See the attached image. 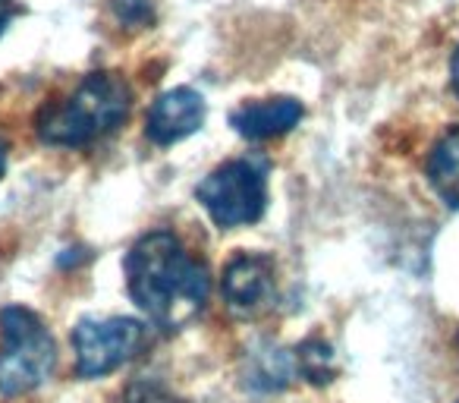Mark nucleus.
I'll list each match as a JSON object with an SVG mask.
<instances>
[{
  "instance_id": "obj_9",
  "label": "nucleus",
  "mask_w": 459,
  "mask_h": 403,
  "mask_svg": "<svg viewBox=\"0 0 459 403\" xmlns=\"http://www.w3.org/2000/svg\"><path fill=\"white\" fill-rule=\"evenodd\" d=\"M428 183L446 208H459V127L446 129L431 148Z\"/></svg>"
},
{
  "instance_id": "obj_16",
  "label": "nucleus",
  "mask_w": 459,
  "mask_h": 403,
  "mask_svg": "<svg viewBox=\"0 0 459 403\" xmlns=\"http://www.w3.org/2000/svg\"><path fill=\"white\" fill-rule=\"evenodd\" d=\"M4 171H7V145L0 142V177H4Z\"/></svg>"
},
{
  "instance_id": "obj_6",
  "label": "nucleus",
  "mask_w": 459,
  "mask_h": 403,
  "mask_svg": "<svg viewBox=\"0 0 459 403\" xmlns=\"http://www.w3.org/2000/svg\"><path fill=\"white\" fill-rule=\"evenodd\" d=\"M223 300L239 319H258L277 300L274 258L262 252H239L223 268Z\"/></svg>"
},
{
  "instance_id": "obj_5",
  "label": "nucleus",
  "mask_w": 459,
  "mask_h": 403,
  "mask_svg": "<svg viewBox=\"0 0 459 403\" xmlns=\"http://www.w3.org/2000/svg\"><path fill=\"white\" fill-rule=\"evenodd\" d=\"M145 344V325L135 319H82L73 331L76 369L82 378H101L126 365Z\"/></svg>"
},
{
  "instance_id": "obj_8",
  "label": "nucleus",
  "mask_w": 459,
  "mask_h": 403,
  "mask_svg": "<svg viewBox=\"0 0 459 403\" xmlns=\"http://www.w3.org/2000/svg\"><path fill=\"white\" fill-rule=\"evenodd\" d=\"M302 120V104L296 98H262V101H246L230 114V127L237 129L243 139L262 142L283 136Z\"/></svg>"
},
{
  "instance_id": "obj_17",
  "label": "nucleus",
  "mask_w": 459,
  "mask_h": 403,
  "mask_svg": "<svg viewBox=\"0 0 459 403\" xmlns=\"http://www.w3.org/2000/svg\"><path fill=\"white\" fill-rule=\"evenodd\" d=\"M456 403H459V400H456Z\"/></svg>"
},
{
  "instance_id": "obj_15",
  "label": "nucleus",
  "mask_w": 459,
  "mask_h": 403,
  "mask_svg": "<svg viewBox=\"0 0 459 403\" xmlns=\"http://www.w3.org/2000/svg\"><path fill=\"white\" fill-rule=\"evenodd\" d=\"M450 76H453V85H456V92H459V48H456V54H453V64H450Z\"/></svg>"
},
{
  "instance_id": "obj_4",
  "label": "nucleus",
  "mask_w": 459,
  "mask_h": 403,
  "mask_svg": "<svg viewBox=\"0 0 459 403\" xmlns=\"http://www.w3.org/2000/svg\"><path fill=\"white\" fill-rule=\"evenodd\" d=\"M195 196L217 227L255 224L268 208V177L258 161H227L198 183Z\"/></svg>"
},
{
  "instance_id": "obj_7",
  "label": "nucleus",
  "mask_w": 459,
  "mask_h": 403,
  "mask_svg": "<svg viewBox=\"0 0 459 403\" xmlns=\"http://www.w3.org/2000/svg\"><path fill=\"white\" fill-rule=\"evenodd\" d=\"M204 98L195 89H170L152 104L145 120V136L154 145H173V142L186 139L204 123Z\"/></svg>"
},
{
  "instance_id": "obj_2",
  "label": "nucleus",
  "mask_w": 459,
  "mask_h": 403,
  "mask_svg": "<svg viewBox=\"0 0 459 403\" xmlns=\"http://www.w3.org/2000/svg\"><path fill=\"white\" fill-rule=\"evenodd\" d=\"M129 108H133V89L120 73H89L70 98L41 108L35 129L45 145L85 148L123 127Z\"/></svg>"
},
{
  "instance_id": "obj_10",
  "label": "nucleus",
  "mask_w": 459,
  "mask_h": 403,
  "mask_svg": "<svg viewBox=\"0 0 459 403\" xmlns=\"http://www.w3.org/2000/svg\"><path fill=\"white\" fill-rule=\"evenodd\" d=\"M290 359L283 356L277 346H268L264 353H252V365H249V378L246 384L258 390H281L290 384Z\"/></svg>"
},
{
  "instance_id": "obj_12",
  "label": "nucleus",
  "mask_w": 459,
  "mask_h": 403,
  "mask_svg": "<svg viewBox=\"0 0 459 403\" xmlns=\"http://www.w3.org/2000/svg\"><path fill=\"white\" fill-rule=\"evenodd\" d=\"M117 22L126 29H148L154 26L158 13H154V0H110Z\"/></svg>"
},
{
  "instance_id": "obj_14",
  "label": "nucleus",
  "mask_w": 459,
  "mask_h": 403,
  "mask_svg": "<svg viewBox=\"0 0 459 403\" xmlns=\"http://www.w3.org/2000/svg\"><path fill=\"white\" fill-rule=\"evenodd\" d=\"M16 16V4L13 0H0V35L7 32V26H10V20Z\"/></svg>"
},
{
  "instance_id": "obj_11",
  "label": "nucleus",
  "mask_w": 459,
  "mask_h": 403,
  "mask_svg": "<svg viewBox=\"0 0 459 403\" xmlns=\"http://www.w3.org/2000/svg\"><path fill=\"white\" fill-rule=\"evenodd\" d=\"M296 363H299V372L315 384H327L333 375V353L325 340L312 337L296 350Z\"/></svg>"
},
{
  "instance_id": "obj_13",
  "label": "nucleus",
  "mask_w": 459,
  "mask_h": 403,
  "mask_svg": "<svg viewBox=\"0 0 459 403\" xmlns=\"http://www.w3.org/2000/svg\"><path fill=\"white\" fill-rule=\"evenodd\" d=\"M126 403H186L183 397H177L173 390H167L158 381H139L129 388Z\"/></svg>"
},
{
  "instance_id": "obj_3",
  "label": "nucleus",
  "mask_w": 459,
  "mask_h": 403,
  "mask_svg": "<svg viewBox=\"0 0 459 403\" xmlns=\"http://www.w3.org/2000/svg\"><path fill=\"white\" fill-rule=\"evenodd\" d=\"M0 394L16 397L41 388L57 365L54 337L45 321L22 306H7L0 312Z\"/></svg>"
},
{
  "instance_id": "obj_1",
  "label": "nucleus",
  "mask_w": 459,
  "mask_h": 403,
  "mask_svg": "<svg viewBox=\"0 0 459 403\" xmlns=\"http://www.w3.org/2000/svg\"><path fill=\"white\" fill-rule=\"evenodd\" d=\"M123 271L133 302L167 331L183 328L208 302V268L192 258L170 231L145 233L126 252Z\"/></svg>"
}]
</instances>
